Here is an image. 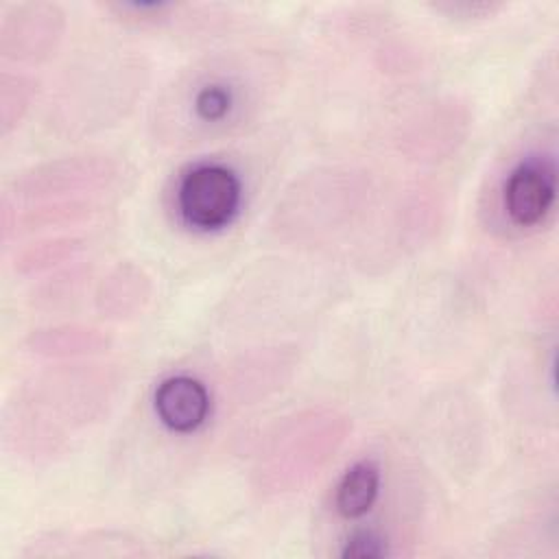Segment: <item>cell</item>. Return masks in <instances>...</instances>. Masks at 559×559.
<instances>
[{"mask_svg": "<svg viewBox=\"0 0 559 559\" xmlns=\"http://www.w3.org/2000/svg\"><path fill=\"white\" fill-rule=\"evenodd\" d=\"M277 63L266 52H225L183 70L155 105L159 140L194 144L251 122L273 87Z\"/></svg>", "mask_w": 559, "mask_h": 559, "instance_id": "cell-1", "label": "cell"}, {"mask_svg": "<svg viewBox=\"0 0 559 559\" xmlns=\"http://www.w3.org/2000/svg\"><path fill=\"white\" fill-rule=\"evenodd\" d=\"M118 179L107 155L63 157L24 173L2 194V238L90 218Z\"/></svg>", "mask_w": 559, "mask_h": 559, "instance_id": "cell-2", "label": "cell"}, {"mask_svg": "<svg viewBox=\"0 0 559 559\" xmlns=\"http://www.w3.org/2000/svg\"><path fill=\"white\" fill-rule=\"evenodd\" d=\"M345 419L336 413H301L284 424L260 456L262 485L273 491L299 487L330 459L345 435Z\"/></svg>", "mask_w": 559, "mask_h": 559, "instance_id": "cell-3", "label": "cell"}, {"mask_svg": "<svg viewBox=\"0 0 559 559\" xmlns=\"http://www.w3.org/2000/svg\"><path fill=\"white\" fill-rule=\"evenodd\" d=\"M365 181L354 170H321L295 186L277 205L282 229L297 238H317L341 229L360 210Z\"/></svg>", "mask_w": 559, "mask_h": 559, "instance_id": "cell-4", "label": "cell"}, {"mask_svg": "<svg viewBox=\"0 0 559 559\" xmlns=\"http://www.w3.org/2000/svg\"><path fill=\"white\" fill-rule=\"evenodd\" d=\"M242 179L221 162L188 166L175 188V210L183 225L197 231H218L238 216Z\"/></svg>", "mask_w": 559, "mask_h": 559, "instance_id": "cell-5", "label": "cell"}, {"mask_svg": "<svg viewBox=\"0 0 559 559\" xmlns=\"http://www.w3.org/2000/svg\"><path fill=\"white\" fill-rule=\"evenodd\" d=\"M66 15L57 4H20L0 26V55L17 63H41L55 55L63 39Z\"/></svg>", "mask_w": 559, "mask_h": 559, "instance_id": "cell-6", "label": "cell"}, {"mask_svg": "<svg viewBox=\"0 0 559 559\" xmlns=\"http://www.w3.org/2000/svg\"><path fill=\"white\" fill-rule=\"evenodd\" d=\"M557 199V166L552 155H531L513 166L502 183L504 214L515 227H537Z\"/></svg>", "mask_w": 559, "mask_h": 559, "instance_id": "cell-7", "label": "cell"}, {"mask_svg": "<svg viewBox=\"0 0 559 559\" xmlns=\"http://www.w3.org/2000/svg\"><path fill=\"white\" fill-rule=\"evenodd\" d=\"M153 408L168 430L188 435L201 428L210 417V391L192 376H168L153 393Z\"/></svg>", "mask_w": 559, "mask_h": 559, "instance_id": "cell-8", "label": "cell"}, {"mask_svg": "<svg viewBox=\"0 0 559 559\" xmlns=\"http://www.w3.org/2000/svg\"><path fill=\"white\" fill-rule=\"evenodd\" d=\"M151 277L131 262L114 266L98 284L96 310L109 319H127L138 314L151 299Z\"/></svg>", "mask_w": 559, "mask_h": 559, "instance_id": "cell-9", "label": "cell"}, {"mask_svg": "<svg viewBox=\"0 0 559 559\" xmlns=\"http://www.w3.org/2000/svg\"><path fill=\"white\" fill-rule=\"evenodd\" d=\"M111 345V338L96 328L87 325H55L46 330L31 332L26 338V349L44 358H74L100 354Z\"/></svg>", "mask_w": 559, "mask_h": 559, "instance_id": "cell-10", "label": "cell"}, {"mask_svg": "<svg viewBox=\"0 0 559 559\" xmlns=\"http://www.w3.org/2000/svg\"><path fill=\"white\" fill-rule=\"evenodd\" d=\"M26 555L37 557H135L146 555V550L135 542L127 539L120 533H100L90 531L81 535H70L66 539H59L57 535L50 537V542H37L33 550Z\"/></svg>", "mask_w": 559, "mask_h": 559, "instance_id": "cell-11", "label": "cell"}, {"mask_svg": "<svg viewBox=\"0 0 559 559\" xmlns=\"http://www.w3.org/2000/svg\"><path fill=\"white\" fill-rule=\"evenodd\" d=\"M382 474L376 461L362 459L356 461L341 476L334 491V509L345 520L362 518L380 496Z\"/></svg>", "mask_w": 559, "mask_h": 559, "instance_id": "cell-12", "label": "cell"}, {"mask_svg": "<svg viewBox=\"0 0 559 559\" xmlns=\"http://www.w3.org/2000/svg\"><path fill=\"white\" fill-rule=\"evenodd\" d=\"M35 96V83L26 74H0V133L7 138L13 129H17L24 116L31 109Z\"/></svg>", "mask_w": 559, "mask_h": 559, "instance_id": "cell-13", "label": "cell"}, {"mask_svg": "<svg viewBox=\"0 0 559 559\" xmlns=\"http://www.w3.org/2000/svg\"><path fill=\"white\" fill-rule=\"evenodd\" d=\"M83 247L81 238L66 236V238H50L37 245H28L22 249L15 258V266L20 273H39L44 269H50L68 258H72Z\"/></svg>", "mask_w": 559, "mask_h": 559, "instance_id": "cell-14", "label": "cell"}, {"mask_svg": "<svg viewBox=\"0 0 559 559\" xmlns=\"http://www.w3.org/2000/svg\"><path fill=\"white\" fill-rule=\"evenodd\" d=\"M389 544L386 539L376 533L373 528H358L354 531L341 550V557H349V559H382L389 557Z\"/></svg>", "mask_w": 559, "mask_h": 559, "instance_id": "cell-15", "label": "cell"}, {"mask_svg": "<svg viewBox=\"0 0 559 559\" xmlns=\"http://www.w3.org/2000/svg\"><path fill=\"white\" fill-rule=\"evenodd\" d=\"M437 11H445L450 15H461V17H485L502 9L500 2H437Z\"/></svg>", "mask_w": 559, "mask_h": 559, "instance_id": "cell-16", "label": "cell"}]
</instances>
